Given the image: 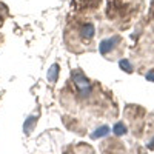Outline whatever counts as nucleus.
<instances>
[{"mask_svg": "<svg viewBox=\"0 0 154 154\" xmlns=\"http://www.w3.org/2000/svg\"><path fill=\"white\" fill-rule=\"evenodd\" d=\"M146 77H148V79H151V80H154V72H149Z\"/></svg>", "mask_w": 154, "mask_h": 154, "instance_id": "7", "label": "nucleus"}, {"mask_svg": "<svg viewBox=\"0 0 154 154\" xmlns=\"http://www.w3.org/2000/svg\"><path fill=\"white\" fill-rule=\"evenodd\" d=\"M106 133H108V128H106V126H102V128H100V131L94 133L93 137H100V136H103V134H106Z\"/></svg>", "mask_w": 154, "mask_h": 154, "instance_id": "5", "label": "nucleus"}, {"mask_svg": "<svg viewBox=\"0 0 154 154\" xmlns=\"http://www.w3.org/2000/svg\"><path fill=\"white\" fill-rule=\"evenodd\" d=\"M120 66H122V68L125 66V69H126V71H130V63H128L126 60H122V62H120Z\"/></svg>", "mask_w": 154, "mask_h": 154, "instance_id": "6", "label": "nucleus"}, {"mask_svg": "<svg viewBox=\"0 0 154 154\" xmlns=\"http://www.w3.org/2000/svg\"><path fill=\"white\" fill-rule=\"evenodd\" d=\"M120 37H112V38H106V40H102L100 43V53L103 54V56H108L111 51L114 49V46L120 43Z\"/></svg>", "mask_w": 154, "mask_h": 154, "instance_id": "1", "label": "nucleus"}, {"mask_svg": "<svg viewBox=\"0 0 154 154\" xmlns=\"http://www.w3.org/2000/svg\"><path fill=\"white\" fill-rule=\"evenodd\" d=\"M57 75H59V65H53L49 68V72H48V79L51 82H56L57 80Z\"/></svg>", "mask_w": 154, "mask_h": 154, "instance_id": "2", "label": "nucleus"}, {"mask_svg": "<svg viewBox=\"0 0 154 154\" xmlns=\"http://www.w3.org/2000/svg\"><path fill=\"white\" fill-rule=\"evenodd\" d=\"M37 120V117H31L26 123H25V130H26V131H31V128L34 126V122Z\"/></svg>", "mask_w": 154, "mask_h": 154, "instance_id": "4", "label": "nucleus"}, {"mask_svg": "<svg viewBox=\"0 0 154 154\" xmlns=\"http://www.w3.org/2000/svg\"><path fill=\"white\" fill-rule=\"evenodd\" d=\"M114 133L117 134V136H120V134H125L126 133V130H125V126H123V123H117L114 126Z\"/></svg>", "mask_w": 154, "mask_h": 154, "instance_id": "3", "label": "nucleus"}]
</instances>
